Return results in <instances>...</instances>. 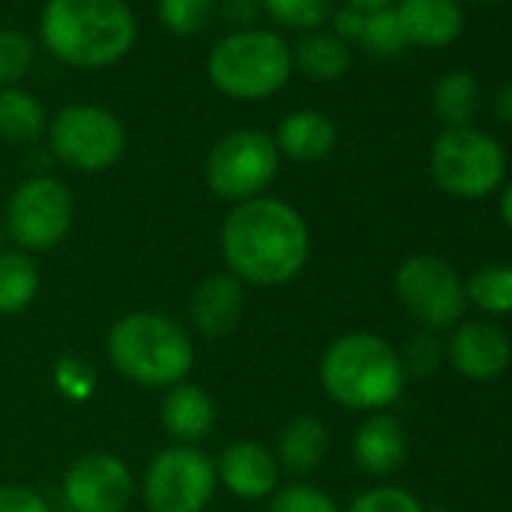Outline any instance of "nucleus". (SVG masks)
<instances>
[{"instance_id": "5", "label": "nucleus", "mask_w": 512, "mask_h": 512, "mask_svg": "<svg viewBox=\"0 0 512 512\" xmlns=\"http://www.w3.org/2000/svg\"><path fill=\"white\" fill-rule=\"evenodd\" d=\"M293 70L290 43L266 28H235L211 46L205 61L214 91L241 103L275 97L287 88Z\"/></svg>"}, {"instance_id": "34", "label": "nucleus", "mask_w": 512, "mask_h": 512, "mask_svg": "<svg viewBox=\"0 0 512 512\" xmlns=\"http://www.w3.org/2000/svg\"><path fill=\"white\" fill-rule=\"evenodd\" d=\"M365 16L368 13H362V10H356V7H335V13H332V19H329V31L338 37V40H344L347 46L350 43H359L362 40V31H365Z\"/></svg>"}, {"instance_id": "9", "label": "nucleus", "mask_w": 512, "mask_h": 512, "mask_svg": "<svg viewBox=\"0 0 512 512\" xmlns=\"http://www.w3.org/2000/svg\"><path fill=\"white\" fill-rule=\"evenodd\" d=\"M49 145L64 166L76 172H103L124 157L127 133L115 112L94 103H73L52 118Z\"/></svg>"}, {"instance_id": "35", "label": "nucleus", "mask_w": 512, "mask_h": 512, "mask_svg": "<svg viewBox=\"0 0 512 512\" xmlns=\"http://www.w3.org/2000/svg\"><path fill=\"white\" fill-rule=\"evenodd\" d=\"M260 0H226V16L232 22H238L241 28H250V22L260 13Z\"/></svg>"}, {"instance_id": "13", "label": "nucleus", "mask_w": 512, "mask_h": 512, "mask_svg": "<svg viewBox=\"0 0 512 512\" xmlns=\"http://www.w3.org/2000/svg\"><path fill=\"white\" fill-rule=\"evenodd\" d=\"M446 362L455 374L473 383L500 377L512 362V344L503 329L485 320H467L452 326L449 341L443 344Z\"/></svg>"}, {"instance_id": "28", "label": "nucleus", "mask_w": 512, "mask_h": 512, "mask_svg": "<svg viewBox=\"0 0 512 512\" xmlns=\"http://www.w3.org/2000/svg\"><path fill=\"white\" fill-rule=\"evenodd\" d=\"M37 43L25 31L0 28V91L19 88V82L34 70Z\"/></svg>"}, {"instance_id": "16", "label": "nucleus", "mask_w": 512, "mask_h": 512, "mask_svg": "<svg viewBox=\"0 0 512 512\" xmlns=\"http://www.w3.org/2000/svg\"><path fill=\"white\" fill-rule=\"evenodd\" d=\"M244 305H247L244 284L229 272H217V275H208L193 290V296H190V323L205 338H223L241 323Z\"/></svg>"}, {"instance_id": "1", "label": "nucleus", "mask_w": 512, "mask_h": 512, "mask_svg": "<svg viewBox=\"0 0 512 512\" xmlns=\"http://www.w3.org/2000/svg\"><path fill=\"white\" fill-rule=\"evenodd\" d=\"M220 250L229 275L253 287L290 284L311 256L305 217L284 199L256 196L238 202L220 226Z\"/></svg>"}, {"instance_id": "24", "label": "nucleus", "mask_w": 512, "mask_h": 512, "mask_svg": "<svg viewBox=\"0 0 512 512\" xmlns=\"http://www.w3.org/2000/svg\"><path fill=\"white\" fill-rule=\"evenodd\" d=\"M431 109L443 127H470L479 109V85L464 70L443 73L431 88Z\"/></svg>"}, {"instance_id": "10", "label": "nucleus", "mask_w": 512, "mask_h": 512, "mask_svg": "<svg viewBox=\"0 0 512 512\" xmlns=\"http://www.w3.org/2000/svg\"><path fill=\"white\" fill-rule=\"evenodd\" d=\"M217 488V464L196 446H166L142 473L148 512H205Z\"/></svg>"}, {"instance_id": "2", "label": "nucleus", "mask_w": 512, "mask_h": 512, "mask_svg": "<svg viewBox=\"0 0 512 512\" xmlns=\"http://www.w3.org/2000/svg\"><path fill=\"white\" fill-rule=\"evenodd\" d=\"M40 40L67 67L106 70L136 46V16L127 0H46Z\"/></svg>"}, {"instance_id": "29", "label": "nucleus", "mask_w": 512, "mask_h": 512, "mask_svg": "<svg viewBox=\"0 0 512 512\" xmlns=\"http://www.w3.org/2000/svg\"><path fill=\"white\" fill-rule=\"evenodd\" d=\"M217 10V0H157L160 25L175 37L202 34Z\"/></svg>"}, {"instance_id": "27", "label": "nucleus", "mask_w": 512, "mask_h": 512, "mask_svg": "<svg viewBox=\"0 0 512 512\" xmlns=\"http://www.w3.org/2000/svg\"><path fill=\"white\" fill-rule=\"evenodd\" d=\"M362 49L371 55V58H380V61H389V58H398L401 52L410 49L407 37H404V28L398 22V13L395 7H386V10H374L365 16V31H362Z\"/></svg>"}, {"instance_id": "32", "label": "nucleus", "mask_w": 512, "mask_h": 512, "mask_svg": "<svg viewBox=\"0 0 512 512\" xmlns=\"http://www.w3.org/2000/svg\"><path fill=\"white\" fill-rule=\"evenodd\" d=\"M398 356H401L404 374H413V377H431V374L443 365V359H446L443 344L437 341L434 332H419V335H413V338L404 344V350H401Z\"/></svg>"}, {"instance_id": "12", "label": "nucleus", "mask_w": 512, "mask_h": 512, "mask_svg": "<svg viewBox=\"0 0 512 512\" xmlns=\"http://www.w3.org/2000/svg\"><path fill=\"white\" fill-rule=\"evenodd\" d=\"M133 491L130 467L112 452H85L64 476V500L73 512H124Z\"/></svg>"}, {"instance_id": "38", "label": "nucleus", "mask_w": 512, "mask_h": 512, "mask_svg": "<svg viewBox=\"0 0 512 512\" xmlns=\"http://www.w3.org/2000/svg\"><path fill=\"white\" fill-rule=\"evenodd\" d=\"M347 7H356L362 13H374V10H386V7H395L398 0H344Z\"/></svg>"}, {"instance_id": "39", "label": "nucleus", "mask_w": 512, "mask_h": 512, "mask_svg": "<svg viewBox=\"0 0 512 512\" xmlns=\"http://www.w3.org/2000/svg\"><path fill=\"white\" fill-rule=\"evenodd\" d=\"M4 238H7V223L0 217V250H4Z\"/></svg>"}, {"instance_id": "11", "label": "nucleus", "mask_w": 512, "mask_h": 512, "mask_svg": "<svg viewBox=\"0 0 512 512\" xmlns=\"http://www.w3.org/2000/svg\"><path fill=\"white\" fill-rule=\"evenodd\" d=\"M73 193L61 178L37 175L19 184L7 205V235L25 253L58 247L73 226Z\"/></svg>"}, {"instance_id": "15", "label": "nucleus", "mask_w": 512, "mask_h": 512, "mask_svg": "<svg viewBox=\"0 0 512 512\" xmlns=\"http://www.w3.org/2000/svg\"><path fill=\"white\" fill-rule=\"evenodd\" d=\"M398 22L410 46L449 49L464 34L461 0H398Z\"/></svg>"}, {"instance_id": "31", "label": "nucleus", "mask_w": 512, "mask_h": 512, "mask_svg": "<svg viewBox=\"0 0 512 512\" xmlns=\"http://www.w3.org/2000/svg\"><path fill=\"white\" fill-rule=\"evenodd\" d=\"M344 512H425V506L398 485H377L362 491Z\"/></svg>"}, {"instance_id": "19", "label": "nucleus", "mask_w": 512, "mask_h": 512, "mask_svg": "<svg viewBox=\"0 0 512 512\" xmlns=\"http://www.w3.org/2000/svg\"><path fill=\"white\" fill-rule=\"evenodd\" d=\"M281 157H290L296 163H320L326 160L338 145V127L329 115L317 109H296L272 136Z\"/></svg>"}, {"instance_id": "4", "label": "nucleus", "mask_w": 512, "mask_h": 512, "mask_svg": "<svg viewBox=\"0 0 512 512\" xmlns=\"http://www.w3.org/2000/svg\"><path fill=\"white\" fill-rule=\"evenodd\" d=\"M112 368L148 389H172L184 383L193 368V341L169 317L136 311L121 317L106 338Z\"/></svg>"}, {"instance_id": "37", "label": "nucleus", "mask_w": 512, "mask_h": 512, "mask_svg": "<svg viewBox=\"0 0 512 512\" xmlns=\"http://www.w3.org/2000/svg\"><path fill=\"white\" fill-rule=\"evenodd\" d=\"M500 217H503L506 229L512 232V181H506L500 187Z\"/></svg>"}, {"instance_id": "30", "label": "nucleus", "mask_w": 512, "mask_h": 512, "mask_svg": "<svg viewBox=\"0 0 512 512\" xmlns=\"http://www.w3.org/2000/svg\"><path fill=\"white\" fill-rule=\"evenodd\" d=\"M269 512H341V506L323 488L308 482H293L272 494Z\"/></svg>"}, {"instance_id": "17", "label": "nucleus", "mask_w": 512, "mask_h": 512, "mask_svg": "<svg viewBox=\"0 0 512 512\" xmlns=\"http://www.w3.org/2000/svg\"><path fill=\"white\" fill-rule=\"evenodd\" d=\"M353 458L371 476H389L401 470L407 461L404 425L389 413H371L353 437Z\"/></svg>"}, {"instance_id": "3", "label": "nucleus", "mask_w": 512, "mask_h": 512, "mask_svg": "<svg viewBox=\"0 0 512 512\" xmlns=\"http://www.w3.org/2000/svg\"><path fill=\"white\" fill-rule=\"evenodd\" d=\"M404 380L398 350L374 332H347L320 359L323 392L356 413H383L392 407L404 392Z\"/></svg>"}, {"instance_id": "40", "label": "nucleus", "mask_w": 512, "mask_h": 512, "mask_svg": "<svg viewBox=\"0 0 512 512\" xmlns=\"http://www.w3.org/2000/svg\"><path fill=\"white\" fill-rule=\"evenodd\" d=\"M470 4H500V0H470Z\"/></svg>"}, {"instance_id": "20", "label": "nucleus", "mask_w": 512, "mask_h": 512, "mask_svg": "<svg viewBox=\"0 0 512 512\" xmlns=\"http://www.w3.org/2000/svg\"><path fill=\"white\" fill-rule=\"evenodd\" d=\"M350 64V46L326 28L302 34V40L293 49V67L305 73L311 82H338L341 76H347Z\"/></svg>"}, {"instance_id": "26", "label": "nucleus", "mask_w": 512, "mask_h": 512, "mask_svg": "<svg viewBox=\"0 0 512 512\" xmlns=\"http://www.w3.org/2000/svg\"><path fill=\"white\" fill-rule=\"evenodd\" d=\"M260 7L281 25L299 34H311L329 25L335 0H260Z\"/></svg>"}, {"instance_id": "33", "label": "nucleus", "mask_w": 512, "mask_h": 512, "mask_svg": "<svg viewBox=\"0 0 512 512\" xmlns=\"http://www.w3.org/2000/svg\"><path fill=\"white\" fill-rule=\"evenodd\" d=\"M0 512H52L46 497L25 485H4L0 488Z\"/></svg>"}, {"instance_id": "36", "label": "nucleus", "mask_w": 512, "mask_h": 512, "mask_svg": "<svg viewBox=\"0 0 512 512\" xmlns=\"http://www.w3.org/2000/svg\"><path fill=\"white\" fill-rule=\"evenodd\" d=\"M494 115H497L506 127H512V82L500 85V91H497V97H494Z\"/></svg>"}, {"instance_id": "7", "label": "nucleus", "mask_w": 512, "mask_h": 512, "mask_svg": "<svg viewBox=\"0 0 512 512\" xmlns=\"http://www.w3.org/2000/svg\"><path fill=\"white\" fill-rule=\"evenodd\" d=\"M281 169V154L266 130H232L220 136L205 157V184L232 205L266 196Z\"/></svg>"}, {"instance_id": "25", "label": "nucleus", "mask_w": 512, "mask_h": 512, "mask_svg": "<svg viewBox=\"0 0 512 512\" xmlns=\"http://www.w3.org/2000/svg\"><path fill=\"white\" fill-rule=\"evenodd\" d=\"M464 296H467V305H473L476 311L488 317L512 314V266L509 263L479 266L464 281Z\"/></svg>"}, {"instance_id": "14", "label": "nucleus", "mask_w": 512, "mask_h": 512, "mask_svg": "<svg viewBox=\"0 0 512 512\" xmlns=\"http://www.w3.org/2000/svg\"><path fill=\"white\" fill-rule=\"evenodd\" d=\"M217 464V482L241 500H263L278 491L281 464L278 458L256 440H238L229 443L220 452Z\"/></svg>"}, {"instance_id": "21", "label": "nucleus", "mask_w": 512, "mask_h": 512, "mask_svg": "<svg viewBox=\"0 0 512 512\" xmlns=\"http://www.w3.org/2000/svg\"><path fill=\"white\" fill-rule=\"evenodd\" d=\"M329 452V428L317 416H296L278 437V461L293 473H311Z\"/></svg>"}, {"instance_id": "18", "label": "nucleus", "mask_w": 512, "mask_h": 512, "mask_svg": "<svg viewBox=\"0 0 512 512\" xmlns=\"http://www.w3.org/2000/svg\"><path fill=\"white\" fill-rule=\"evenodd\" d=\"M214 419L217 407L211 395L196 383L172 386L160 404V425L181 446H196L199 440H205L214 428Z\"/></svg>"}, {"instance_id": "22", "label": "nucleus", "mask_w": 512, "mask_h": 512, "mask_svg": "<svg viewBox=\"0 0 512 512\" xmlns=\"http://www.w3.org/2000/svg\"><path fill=\"white\" fill-rule=\"evenodd\" d=\"M49 130L46 106L25 88L0 91V139L10 145H34Z\"/></svg>"}, {"instance_id": "23", "label": "nucleus", "mask_w": 512, "mask_h": 512, "mask_svg": "<svg viewBox=\"0 0 512 512\" xmlns=\"http://www.w3.org/2000/svg\"><path fill=\"white\" fill-rule=\"evenodd\" d=\"M40 293V272L31 253L0 250V317H16Z\"/></svg>"}, {"instance_id": "6", "label": "nucleus", "mask_w": 512, "mask_h": 512, "mask_svg": "<svg viewBox=\"0 0 512 512\" xmlns=\"http://www.w3.org/2000/svg\"><path fill=\"white\" fill-rule=\"evenodd\" d=\"M428 172L434 184L455 199H485L506 184V151L485 133L470 127H443L431 142Z\"/></svg>"}, {"instance_id": "8", "label": "nucleus", "mask_w": 512, "mask_h": 512, "mask_svg": "<svg viewBox=\"0 0 512 512\" xmlns=\"http://www.w3.org/2000/svg\"><path fill=\"white\" fill-rule=\"evenodd\" d=\"M395 296L422 332L452 329L467 311L464 278L437 253L407 256L395 272Z\"/></svg>"}]
</instances>
